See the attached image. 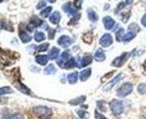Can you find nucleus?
<instances>
[{
  "instance_id": "16",
  "label": "nucleus",
  "mask_w": 146,
  "mask_h": 119,
  "mask_svg": "<svg viewBox=\"0 0 146 119\" xmlns=\"http://www.w3.org/2000/svg\"><path fill=\"white\" fill-rule=\"evenodd\" d=\"M67 81H68V83L74 84L76 82L78 81V73H77V72H72V73H69L67 76Z\"/></svg>"
},
{
  "instance_id": "43",
  "label": "nucleus",
  "mask_w": 146,
  "mask_h": 119,
  "mask_svg": "<svg viewBox=\"0 0 146 119\" xmlns=\"http://www.w3.org/2000/svg\"><path fill=\"white\" fill-rule=\"evenodd\" d=\"M46 1H50V3H56V0H46Z\"/></svg>"
},
{
  "instance_id": "21",
  "label": "nucleus",
  "mask_w": 146,
  "mask_h": 119,
  "mask_svg": "<svg viewBox=\"0 0 146 119\" xmlns=\"http://www.w3.org/2000/svg\"><path fill=\"white\" fill-rule=\"evenodd\" d=\"M135 36H136V34H135V32L129 31L125 36H124V42H129V41H131V40H133Z\"/></svg>"
},
{
  "instance_id": "34",
  "label": "nucleus",
  "mask_w": 146,
  "mask_h": 119,
  "mask_svg": "<svg viewBox=\"0 0 146 119\" xmlns=\"http://www.w3.org/2000/svg\"><path fill=\"white\" fill-rule=\"evenodd\" d=\"M129 17H130V11H125L124 14H121V20L123 21H127Z\"/></svg>"
},
{
  "instance_id": "2",
  "label": "nucleus",
  "mask_w": 146,
  "mask_h": 119,
  "mask_svg": "<svg viewBox=\"0 0 146 119\" xmlns=\"http://www.w3.org/2000/svg\"><path fill=\"white\" fill-rule=\"evenodd\" d=\"M109 107H110V112L114 115H120L124 112V104L119 99H111L109 103Z\"/></svg>"
},
{
  "instance_id": "42",
  "label": "nucleus",
  "mask_w": 146,
  "mask_h": 119,
  "mask_svg": "<svg viewBox=\"0 0 146 119\" xmlns=\"http://www.w3.org/2000/svg\"><path fill=\"white\" fill-rule=\"evenodd\" d=\"M125 4H126V5H131V4H133V0H126Z\"/></svg>"
},
{
  "instance_id": "40",
  "label": "nucleus",
  "mask_w": 146,
  "mask_h": 119,
  "mask_svg": "<svg viewBox=\"0 0 146 119\" xmlns=\"http://www.w3.org/2000/svg\"><path fill=\"white\" fill-rule=\"evenodd\" d=\"M141 24H142V26H145V27H146V14L141 17Z\"/></svg>"
},
{
  "instance_id": "22",
  "label": "nucleus",
  "mask_w": 146,
  "mask_h": 119,
  "mask_svg": "<svg viewBox=\"0 0 146 119\" xmlns=\"http://www.w3.org/2000/svg\"><path fill=\"white\" fill-rule=\"evenodd\" d=\"M116 41H124V30L121 27L116 30Z\"/></svg>"
},
{
  "instance_id": "8",
  "label": "nucleus",
  "mask_w": 146,
  "mask_h": 119,
  "mask_svg": "<svg viewBox=\"0 0 146 119\" xmlns=\"http://www.w3.org/2000/svg\"><path fill=\"white\" fill-rule=\"evenodd\" d=\"M57 42H58V45L60 46H62V47H68L71 44H73V40L69 37V36L63 35V36H61V37L57 40Z\"/></svg>"
},
{
  "instance_id": "9",
  "label": "nucleus",
  "mask_w": 146,
  "mask_h": 119,
  "mask_svg": "<svg viewBox=\"0 0 146 119\" xmlns=\"http://www.w3.org/2000/svg\"><path fill=\"white\" fill-rule=\"evenodd\" d=\"M19 36H20V40L24 42V44H27V42H30L32 37L30 36V32H27L26 30H24V29H19Z\"/></svg>"
},
{
  "instance_id": "6",
  "label": "nucleus",
  "mask_w": 146,
  "mask_h": 119,
  "mask_svg": "<svg viewBox=\"0 0 146 119\" xmlns=\"http://www.w3.org/2000/svg\"><path fill=\"white\" fill-rule=\"evenodd\" d=\"M99 42H100V45L103 46V47H109V46H111L113 45V37H111V35L110 34H104L100 37Z\"/></svg>"
},
{
  "instance_id": "17",
  "label": "nucleus",
  "mask_w": 146,
  "mask_h": 119,
  "mask_svg": "<svg viewBox=\"0 0 146 119\" xmlns=\"http://www.w3.org/2000/svg\"><path fill=\"white\" fill-rule=\"evenodd\" d=\"M60 20H61V14H60V11H54L52 15L50 16V21L52 24H54V25L60 23Z\"/></svg>"
},
{
  "instance_id": "13",
  "label": "nucleus",
  "mask_w": 146,
  "mask_h": 119,
  "mask_svg": "<svg viewBox=\"0 0 146 119\" xmlns=\"http://www.w3.org/2000/svg\"><path fill=\"white\" fill-rule=\"evenodd\" d=\"M60 56H61V53H60V50L57 47H52L50 50V52H48L50 60H57V59H60Z\"/></svg>"
},
{
  "instance_id": "41",
  "label": "nucleus",
  "mask_w": 146,
  "mask_h": 119,
  "mask_svg": "<svg viewBox=\"0 0 146 119\" xmlns=\"http://www.w3.org/2000/svg\"><path fill=\"white\" fill-rule=\"evenodd\" d=\"M13 119H23V115H21V114H14Z\"/></svg>"
},
{
  "instance_id": "29",
  "label": "nucleus",
  "mask_w": 146,
  "mask_h": 119,
  "mask_svg": "<svg viewBox=\"0 0 146 119\" xmlns=\"http://www.w3.org/2000/svg\"><path fill=\"white\" fill-rule=\"evenodd\" d=\"M129 31H133L135 34H137L139 31H140V27H139L137 24H130L129 25Z\"/></svg>"
},
{
  "instance_id": "3",
  "label": "nucleus",
  "mask_w": 146,
  "mask_h": 119,
  "mask_svg": "<svg viewBox=\"0 0 146 119\" xmlns=\"http://www.w3.org/2000/svg\"><path fill=\"white\" fill-rule=\"evenodd\" d=\"M131 92H133V84L129 83V82H126V83H124L121 87L116 91V94H118L119 98H124V97L129 96Z\"/></svg>"
},
{
  "instance_id": "1",
  "label": "nucleus",
  "mask_w": 146,
  "mask_h": 119,
  "mask_svg": "<svg viewBox=\"0 0 146 119\" xmlns=\"http://www.w3.org/2000/svg\"><path fill=\"white\" fill-rule=\"evenodd\" d=\"M34 113L37 118L41 119H50V117L52 115V110L50 108H47L45 106H37L34 108Z\"/></svg>"
},
{
  "instance_id": "11",
  "label": "nucleus",
  "mask_w": 146,
  "mask_h": 119,
  "mask_svg": "<svg viewBox=\"0 0 146 119\" xmlns=\"http://www.w3.org/2000/svg\"><path fill=\"white\" fill-rule=\"evenodd\" d=\"M94 59H96L98 62H103V61L105 60V52L103 49H98L96 53H94Z\"/></svg>"
},
{
  "instance_id": "24",
  "label": "nucleus",
  "mask_w": 146,
  "mask_h": 119,
  "mask_svg": "<svg viewBox=\"0 0 146 119\" xmlns=\"http://www.w3.org/2000/svg\"><path fill=\"white\" fill-rule=\"evenodd\" d=\"M48 47H50V45L47 44V42H45V44L38 45L37 47H36V50H37L38 52H45V51H47V50H48Z\"/></svg>"
},
{
  "instance_id": "32",
  "label": "nucleus",
  "mask_w": 146,
  "mask_h": 119,
  "mask_svg": "<svg viewBox=\"0 0 146 119\" xmlns=\"http://www.w3.org/2000/svg\"><path fill=\"white\" fill-rule=\"evenodd\" d=\"M97 106H98V108H99V109L100 110H107V109H105V103H104V100H98V102H97Z\"/></svg>"
},
{
  "instance_id": "19",
  "label": "nucleus",
  "mask_w": 146,
  "mask_h": 119,
  "mask_svg": "<svg viewBox=\"0 0 146 119\" xmlns=\"http://www.w3.org/2000/svg\"><path fill=\"white\" fill-rule=\"evenodd\" d=\"M88 19L90 20V21H93V23H96V21L98 20V15H97V13L94 11L93 9H88Z\"/></svg>"
},
{
  "instance_id": "35",
  "label": "nucleus",
  "mask_w": 146,
  "mask_h": 119,
  "mask_svg": "<svg viewBox=\"0 0 146 119\" xmlns=\"http://www.w3.org/2000/svg\"><path fill=\"white\" fill-rule=\"evenodd\" d=\"M54 34H56V29H48V37H50V40L53 39Z\"/></svg>"
},
{
  "instance_id": "23",
  "label": "nucleus",
  "mask_w": 146,
  "mask_h": 119,
  "mask_svg": "<svg viewBox=\"0 0 146 119\" xmlns=\"http://www.w3.org/2000/svg\"><path fill=\"white\" fill-rule=\"evenodd\" d=\"M56 67L53 66V64H50V66H47L46 67V70H45V73L46 74H54L56 73Z\"/></svg>"
},
{
  "instance_id": "28",
  "label": "nucleus",
  "mask_w": 146,
  "mask_h": 119,
  "mask_svg": "<svg viewBox=\"0 0 146 119\" xmlns=\"http://www.w3.org/2000/svg\"><path fill=\"white\" fill-rule=\"evenodd\" d=\"M137 92L140 94H146V83H140L137 86Z\"/></svg>"
},
{
  "instance_id": "27",
  "label": "nucleus",
  "mask_w": 146,
  "mask_h": 119,
  "mask_svg": "<svg viewBox=\"0 0 146 119\" xmlns=\"http://www.w3.org/2000/svg\"><path fill=\"white\" fill-rule=\"evenodd\" d=\"M77 113H78V115H79V118H81V119H87V118H88V112H87L86 109H78V112H77Z\"/></svg>"
},
{
  "instance_id": "31",
  "label": "nucleus",
  "mask_w": 146,
  "mask_h": 119,
  "mask_svg": "<svg viewBox=\"0 0 146 119\" xmlns=\"http://www.w3.org/2000/svg\"><path fill=\"white\" fill-rule=\"evenodd\" d=\"M83 40H84V42H87V44H90L92 42V34H86L84 36H83Z\"/></svg>"
},
{
  "instance_id": "30",
  "label": "nucleus",
  "mask_w": 146,
  "mask_h": 119,
  "mask_svg": "<svg viewBox=\"0 0 146 119\" xmlns=\"http://www.w3.org/2000/svg\"><path fill=\"white\" fill-rule=\"evenodd\" d=\"M79 19H81V14H76L74 17L72 19V21H69V23H68V25H74V24H77Z\"/></svg>"
},
{
  "instance_id": "45",
  "label": "nucleus",
  "mask_w": 146,
  "mask_h": 119,
  "mask_svg": "<svg viewBox=\"0 0 146 119\" xmlns=\"http://www.w3.org/2000/svg\"><path fill=\"white\" fill-rule=\"evenodd\" d=\"M73 119H76V118H73Z\"/></svg>"
},
{
  "instance_id": "15",
  "label": "nucleus",
  "mask_w": 146,
  "mask_h": 119,
  "mask_svg": "<svg viewBox=\"0 0 146 119\" xmlns=\"http://www.w3.org/2000/svg\"><path fill=\"white\" fill-rule=\"evenodd\" d=\"M123 78V74L121 73H120V74H118V76H115V77L114 78H113V81L110 82V83H109L108 86H107V87H105V89H104V91H110V88L113 87V86H114V84H116V83H118V82L120 81V79H121Z\"/></svg>"
},
{
  "instance_id": "4",
  "label": "nucleus",
  "mask_w": 146,
  "mask_h": 119,
  "mask_svg": "<svg viewBox=\"0 0 146 119\" xmlns=\"http://www.w3.org/2000/svg\"><path fill=\"white\" fill-rule=\"evenodd\" d=\"M76 61H77V67L82 68V67H86L88 64H90V62L93 60H92V55H84L83 57H78Z\"/></svg>"
},
{
  "instance_id": "37",
  "label": "nucleus",
  "mask_w": 146,
  "mask_h": 119,
  "mask_svg": "<svg viewBox=\"0 0 146 119\" xmlns=\"http://www.w3.org/2000/svg\"><path fill=\"white\" fill-rule=\"evenodd\" d=\"M82 3H83V0H74V3H73V5H74L77 9H81Z\"/></svg>"
},
{
  "instance_id": "18",
  "label": "nucleus",
  "mask_w": 146,
  "mask_h": 119,
  "mask_svg": "<svg viewBox=\"0 0 146 119\" xmlns=\"http://www.w3.org/2000/svg\"><path fill=\"white\" fill-rule=\"evenodd\" d=\"M84 100H86V96H81L78 98H74L73 100H69V104L71 106H78V104L84 103Z\"/></svg>"
},
{
  "instance_id": "33",
  "label": "nucleus",
  "mask_w": 146,
  "mask_h": 119,
  "mask_svg": "<svg viewBox=\"0 0 146 119\" xmlns=\"http://www.w3.org/2000/svg\"><path fill=\"white\" fill-rule=\"evenodd\" d=\"M16 87H19V88H21V91H23L24 93H26V94H31V92L29 91V89L25 87V86H23V84H19V83H16Z\"/></svg>"
},
{
  "instance_id": "36",
  "label": "nucleus",
  "mask_w": 146,
  "mask_h": 119,
  "mask_svg": "<svg viewBox=\"0 0 146 119\" xmlns=\"http://www.w3.org/2000/svg\"><path fill=\"white\" fill-rule=\"evenodd\" d=\"M13 91L10 89L9 87H3L1 88V96H4V94H6V93H11Z\"/></svg>"
},
{
  "instance_id": "26",
  "label": "nucleus",
  "mask_w": 146,
  "mask_h": 119,
  "mask_svg": "<svg viewBox=\"0 0 146 119\" xmlns=\"http://www.w3.org/2000/svg\"><path fill=\"white\" fill-rule=\"evenodd\" d=\"M51 11H52V8L51 6H46L45 9L41 11V17H46V16H50Z\"/></svg>"
},
{
  "instance_id": "12",
  "label": "nucleus",
  "mask_w": 146,
  "mask_h": 119,
  "mask_svg": "<svg viewBox=\"0 0 146 119\" xmlns=\"http://www.w3.org/2000/svg\"><path fill=\"white\" fill-rule=\"evenodd\" d=\"M50 57L48 56H45V55H37L36 56V63L40 64V66H45L48 62Z\"/></svg>"
},
{
  "instance_id": "25",
  "label": "nucleus",
  "mask_w": 146,
  "mask_h": 119,
  "mask_svg": "<svg viewBox=\"0 0 146 119\" xmlns=\"http://www.w3.org/2000/svg\"><path fill=\"white\" fill-rule=\"evenodd\" d=\"M1 119H13V115L8 109H3L1 112Z\"/></svg>"
},
{
  "instance_id": "5",
  "label": "nucleus",
  "mask_w": 146,
  "mask_h": 119,
  "mask_svg": "<svg viewBox=\"0 0 146 119\" xmlns=\"http://www.w3.org/2000/svg\"><path fill=\"white\" fill-rule=\"evenodd\" d=\"M129 56H130V55H129L127 52H124L121 56L116 57V59H115L114 61H113V63H111V64H113L114 67H120V66H123V64L126 62V59H127Z\"/></svg>"
},
{
  "instance_id": "20",
  "label": "nucleus",
  "mask_w": 146,
  "mask_h": 119,
  "mask_svg": "<svg viewBox=\"0 0 146 119\" xmlns=\"http://www.w3.org/2000/svg\"><path fill=\"white\" fill-rule=\"evenodd\" d=\"M34 40L36 42H42L43 40H45V34H43L42 31H37L34 36Z\"/></svg>"
},
{
  "instance_id": "7",
  "label": "nucleus",
  "mask_w": 146,
  "mask_h": 119,
  "mask_svg": "<svg viewBox=\"0 0 146 119\" xmlns=\"http://www.w3.org/2000/svg\"><path fill=\"white\" fill-rule=\"evenodd\" d=\"M62 9L64 10L66 13L68 14V15H76V14H78V9L76 8L73 4H71V3H66V4H63V6H62Z\"/></svg>"
},
{
  "instance_id": "39",
  "label": "nucleus",
  "mask_w": 146,
  "mask_h": 119,
  "mask_svg": "<svg viewBox=\"0 0 146 119\" xmlns=\"http://www.w3.org/2000/svg\"><path fill=\"white\" fill-rule=\"evenodd\" d=\"M42 8H45V0H41L37 4V9H42Z\"/></svg>"
},
{
  "instance_id": "44",
  "label": "nucleus",
  "mask_w": 146,
  "mask_h": 119,
  "mask_svg": "<svg viewBox=\"0 0 146 119\" xmlns=\"http://www.w3.org/2000/svg\"><path fill=\"white\" fill-rule=\"evenodd\" d=\"M144 68H145V70H146V61H145V63H144Z\"/></svg>"
},
{
  "instance_id": "38",
  "label": "nucleus",
  "mask_w": 146,
  "mask_h": 119,
  "mask_svg": "<svg viewBox=\"0 0 146 119\" xmlns=\"http://www.w3.org/2000/svg\"><path fill=\"white\" fill-rule=\"evenodd\" d=\"M96 119H108V118H105L103 114L99 113V112L97 110V112H96Z\"/></svg>"
},
{
  "instance_id": "10",
  "label": "nucleus",
  "mask_w": 146,
  "mask_h": 119,
  "mask_svg": "<svg viewBox=\"0 0 146 119\" xmlns=\"http://www.w3.org/2000/svg\"><path fill=\"white\" fill-rule=\"evenodd\" d=\"M103 23H104V27L107 29V30H111V29L115 26V21L113 20V17H110V16H105L103 19Z\"/></svg>"
},
{
  "instance_id": "14",
  "label": "nucleus",
  "mask_w": 146,
  "mask_h": 119,
  "mask_svg": "<svg viewBox=\"0 0 146 119\" xmlns=\"http://www.w3.org/2000/svg\"><path fill=\"white\" fill-rule=\"evenodd\" d=\"M90 74H92V70H90V68H86V70L81 71V73H79V78H81V81L84 82L90 77Z\"/></svg>"
}]
</instances>
